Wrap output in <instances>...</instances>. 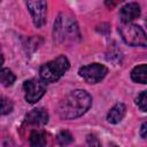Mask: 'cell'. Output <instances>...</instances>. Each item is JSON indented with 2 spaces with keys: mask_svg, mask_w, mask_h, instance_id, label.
Instances as JSON below:
<instances>
[{
  "mask_svg": "<svg viewBox=\"0 0 147 147\" xmlns=\"http://www.w3.org/2000/svg\"><path fill=\"white\" fill-rule=\"evenodd\" d=\"M47 122H48V114L42 108L32 109L25 116V123H28V124L41 126V125H45Z\"/></svg>",
  "mask_w": 147,
  "mask_h": 147,
  "instance_id": "cell-10",
  "label": "cell"
},
{
  "mask_svg": "<svg viewBox=\"0 0 147 147\" xmlns=\"http://www.w3.org/2000/svg\"><path fill=\"white\" fill-rule=\"evenodd\" d=\"M3 56H2V54L0 53V70H1V68H2V64H3Z\"/></svg>",
  "mask_w": 147,
  "mask_h": 147,
  "instance_id": "cell-19",
  "label": "cell"
},
{
  "mask_svg": "<svg viewBox=\"0 0 147 147\" xmlns=\"http://www.w3.org/2000/svg\"><path fill=\"white\" fill-rule=\"evenodd\" d=\"M56 141H57V144L60 146H67V145H69V144H71L74 141V138L70 134V132H68V131H61L56 136Z\"/></svg>",
  "mask_w": 147,
  "mask_h": 147,
  "instance_id": "cell-14",
  "label": "cell"
},
{
  "mask_svg": "<svg viewBox=\"0 0 147 147\" xmlns=\"http://www.w3.org/2000/svg\"><path fill=\"white\" fill-rule=\"evenodd\" d=\"M131 78L136 83L140 84H146L147 82V67L146 64H140L133 68L131 71Z\"/></svg>",
  "mask_w": 147,
  "mask_h": 147,
  "instance_id": "cell-12",
  "label": "cell"
},
{
  "mask_svg": "<svg viewBox=\"0 0 147 147\" xmlns=\"http://www.w3.org/2000/svg\"><path fill=\"white\" fill-rule=\"evenodd\" d=\"M29 144L31 147H52V137L46 131L34 130L29 137Z\"/></svg>",
  "mask_w": 147,
  "mask_h": 147,
  "instance_id": "cell-8",
  "label": "cell"
},
{
  "mask_svg": "<svg viewBox=\"0 0 147 147\" xmlns=\"http://www.w3.org/2000/svg\"><path fill=\"white\" fill-rule=\"evenodd\" d=\"M15 79H16L15 75L8 68H3L0 70V85L6 86V87L11 86L14 84Z\"/></svg>",
  "mask_w": 147,
  "mask_h": 147,
  "instance_id": "cell-13",
  "label": "cell"
},
{
  "mask_svg": "<svg viewBox=\"0 0 147 147\" xmlns=\"http://www.w3.org/2000/svg\"><path fill=\"white\" fill-rule=\"evenodd\" d=\"M78 72H79V76L83 77L87 83L96 84L106 77V75L108 72V69L103 64L92 63V64L82 67Z\"/></svg>",
  "mask_w": 147,
  "mask_h": 147,
  "instance_id": "cell-5",
  "label": "cell"
},
{
  "mask_svg": "<svg viewBox=\"0 0 147 147\" xmlns=\"http://www.w3.org/2000/svg\"><path fill=\"white\" fill-rule=\"evenodd\" d=\"M92 105V96L84 90L70 92L59 103L57 113L61 118L72 119L85 114Z\"/></svg>",
  "mask_w": 147,
  "mask_h": 147,
  "instance_id": "cell-1",
  "label": "cell"
},
{
  "mask_svg": "<svg viewBox=\"0 0 147 147\" xmlns=\"http://www.w3.org/2000/svg\"><path fill=\"white\" fill-rule=\"evenodd\" d=\"M87 145H88V147H102L99 138L95 134H88L87 136Z\"/></svg>",
  "mask_w": 147,
  "mask_h": 147,
  "instance_id": "cell-17",
  "label": "cell"
},
{
  "mask_svg": "<svg viewBox=\"0 0 147 147\" xmlns=\"http://www.w3.org/2000/svg\"><path fill=\"white\" fill-rule=\"evenodd\" d=\"M69 67L70 63L68 59L64 55H60L55 60L42 64L39 69V76L44 83H54L64 75Z\"/></svg>",
  "mask_w": 147,
  "mask_h": 147,
  "instance_id": "cell-3",
  "label": "cell"
},
{
  "mask_svg": "<svg viewBox=\"0 0 147 147\" xmlns=\"http://www.w3.org/2000/svg\"><path fill=\"white\" fill-rule=\"evenodd\" d=\"M26 7L31 13L33 23L37 28H41L46 23V2L41 0L37 1H28Z\"/></svg>",
  "mask_w": 147,
  "mask_h": 147,
  "instance_id": "cell-7",
  "label": "cell"
},
{
  "mask_svg": "<svg viewBox=\"0 0 147 147\" xmlns=\"http://www.w3.org/2000/svg\"><path fill=\"white\" fill-rule=\"evenodd\" d=\"M78 37L79 31L75 20L67 14H61L54 23V38L59 42H65L74 41Z\"/></svg>",
  "mask_w": 147,
  "mask_h": 147,
  "instance_id": "cell-2",
  "label": "cell"
},
{
  "mask_svg": "<svg viewBox=\"0 0 147 147\" xmlns=\"http://www.w3.org/2000/svg\"><path fill=\"white\" fill-rule=\"evenodd\" d=\"M136 103L138 105V107L142 110V111H146L147 110V94H146V91H142L136 99Z\"/></svg>",
  "mask_w": 147,
  "mask_h": 147,
  "instance_id": "cell-16",
  "label": "cell"
},
{
  "mask_svg": "<svg viewBox=\"0 0 147 147\" xmlns=\"http://www.w3.org/2000/svg\"><path fill=\"white\" fill-rule=\"evenodd\" d=\"M110 147H117V146H115V145H111V146H110Z\"/></svg>",
  "mask_w": 147,
  "mask_h": 147,
  "instance_id": "cell-20",
  "label": "cell"
},
{
  "mask_svg": "<svg viewBox=\"0 0 147 147\" xmlns=\"http://www.w3.org/2000/svg\"><path fill=\"white\" fill-rule=\"evenodd\" d=\"M118 31L127 45L146 46V33L139 25L132 23H122Z\"/></svg>",
  "mask_w": 147,
  "mask_h": 147,
  "instance_id": "cell-4",
  "label": "cell"
},
{
  "mask_svg": "<svg viewBox=\"0 0 147 147\" xmlns=\"http://www.w3.org/2000/svg\"><path fill=\"white\" fill-rule=\"evenodd\" d=\"M146 126H147V124H146V123H142L141 130H140V134H141V137H142L144 139L146 138Z\"/></svg>",
  "mask_w": 147,
  "mask_h": 147,
  "instance_id": "cell-18",
  "label": "cell"
},
{
  "mask_svg": "<svg viewBox=\"0 0 147 147\" xmlns=\"http://www.w3.org/2000/svg\"><path fill=\"white\" fill-rule=\"evenodd\" d=\"M125 114H126V107H125V105L122 103V102H118V103H116L109 110V113L107 115V119L111 124H117V123H119L124 118Z\"/></svg>",
  "mask_w": 147,
  "mask_h": 147,
  "instance_id": "cell-11",
  "label": "cell"
},
{
  "mask_svg": "<svg viewBox=\"0 0 147 147\" xmlns=\"http://www.w3.org/2000/svg\"><path fill=\"white\" fill-rule=\"evenodd\" d=\"M140 16V6L137 2H129L124 5L119 10V17L122 23H131L133 20Z\"/></svg>",
  "mask_w": 147,
  "mask_h": 147,
  "instance_id": "cell-9",
  "label": "cell"
},
{
  "mask_svg": "<svg viewBox=\"0 0 147 147\" xmlns=\"http://www.w3.org/2000/svg\"><path fill=\"white\" fill-rule=\"evenodd\" d=\"M14 108L13 102L5 98V96H0V115H7L9 114Z\"/></svg>",
  "mask_w": 147,
  "mask_h": 147,
  "instance_id": "cell-15",
  "label": "cell"
},
{
  "mask_svg": "<svg viewBox=\"0 0 147 147\" xmlns=\"http://www.w3.org/2000/svg\"><path fill=\"white\" fill-rule=\"evenodd\" d=\"M23 90L25 92V100L29 103H36L45 94L46 86H45V83L42 80L31 78V79L24 82Z\"/></svg>",
  "mask_w": 147,
  "mask_h": 147,
  "instance_id": "cell-6",
  "label": "cell"
}]
</instances>
